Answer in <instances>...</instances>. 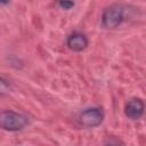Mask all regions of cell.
Listing matches in <instances>:
<instances>
[{
	"label": "cell",
	"mask_w": 146,
	"mask_h": 146,
	"mask_svg": "<svg viewBox=\"0 0 146 146\" xmlns=\"http://www.w3.org/2000/svg\"><path fill=\"white\" fill-rule=\"evenodd\" d=\"M29 120L25 115L17 113L15 111H2L0 112V128L7 131H18L22 130Z\"/></svg>",
	"instance_id": "1"
},
{
	"label": "cell",
	"mask_w": 146,
	"mask_h": 146,
	"mask_svg": "<svg viewBox=\"0 0 146 146\" xmlns=\"http://www.w3.org/2000/svg\"><path fill=\"white\" fill-rule=\"evenodd\" d=\"M124 18V10L121 5H112L103 11L102 24L105 29L117 27Z\"/></svg>",
	"instance_id": "2"
},
{
	"label": "cell",
	"mask_w": 146,
	"mask_h": 146,
	"mask_svg": "<svg viewBox=\"0 0 146 146\" xmlns=\"http://www.w3.org/2000/svg\"><path fill=\"white\" fill-rule=\"evenodd\" d=\"M104 120V112L100 107H91L81 112L79 116L80 123L86 128L98 127Z\"/></svg>",
	"instance_id": "3"
},
{
	"label": "cell",
	"mask_w": 146,
	"mask_h": 146,
	"mask_svg": "<svg viewBox=\"0 0 146 146\" xmlns=\"http://www.w3.org/2000/svg\"><path fill=\"white\" fill-rule=\"evenodd\" d=\"M144 110H145V105L140 98H131L125 105L124 113L129 119L138 120L143 116Z\"/></svg>",
	"instance_id": "4"
},
{
	"label": "cell",
	"mask_w": 146,
	"mask_h": 146,
	"mask_svg": "<svg viewBox=\"0 0 146 146\" xmlns=\"http://www.w3.org/2000/svg\"><path fill=\"white\" fill-rule=\"evenodd\" d=\"M67 47L73 51H82L88 47V39L82 33H72L66 41Z\"/></svg>",
	"instance_id": "5"
},
{
	"label": "cell",
	"mask_w": 146,
	"mask_h": 146,
	"mask_svg": "<svg viewBox=\"0 0 146 146\" xmlns=\"http://www.w3.org/2000/svg\"><path fill=\"white\" fill-rule=\"evenodd\" d=\"M10 92V84L3 78H0V97L7 96Z\"/></svg>",
	"instance_id": "6"
},
{
	"label": "cell",
	"mask_w": 146,
	"mask_h": 146,
	"mask_svg": "<svg viewBox=\"0 0 146 146\" xmlns=\"http://www.w3.org/2000/svg\"><path fill=\"white\" fill-rule=\"evenodd\" d=\"M58 6H59L62 9L68 10V9H71L72 7H74V2H72V1H59V2H58Z\"/></svg>",
	"instance_id": "7"
},
{
	"label": "cell",
	"mask_w": 146,
	"mask_h": 146,
	"mask_svg": "<svg viewBox=\"0 0 146 146\" xmlns=\"http://www.w3.org/2000/svg\"><path fill=\"white\" fill-rule=\"evenodd\" d=\"M106 146H121L120 144H108V145H106Z\"/></svg>",
	"instance_id": "8"
}]
</instances>
